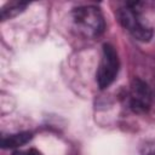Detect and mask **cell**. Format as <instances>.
Returning a JSON list of instances; mask_svg holds the SVG:
<instances>
[{"mask_svg":"<svg viewBox=\"0 0 155 155\" xmlns=\"http://www.w3.org/2000/svg\"><path fill=\"white\" fill-rule=\"evenodd\" d=\"M140 2H127L116 11L119 23L137 40L149 41L153 38V28L142 17L138 6Z\"/></svg>","mask_w":155,"mask_h":155,"instance_id":"cell-2","label":"cell"},{"mask_svg":"<svg viewBox=\"0 0 155 155\" xmlns=\"http://www.w3.org/2000/svg\"><path fill=\"white\" fill-rule=\"evenodd\" d=\"M153 102V92L149 85L139 79L134 78L131 82L130 91H128V104L130 108L137 114L147 113Z\"/></svg>","mask_w":155,"mask_h":155,"instance_id":"cell-4","label":"cell"},{"mask_svg":"<svg viewBox=\"0 0 155 155\" xmlns=\"http://www.w3.org/2000/svg\"><path fill=\"white\" fill-rule=\"evenodd\" d=\"M120 61L116 50L110 44H104L102 48V57L97 69L96 80L101 90L109 87L117 76Z\"/></svg>","mask_w":155,"mask_h":155,"instance_id":"cell-3","label":"cell"},{"mask_svg":"<svg viewBox=\"0 0 155 155\" xmlns=\"http://www.w3.org/2000/svg\"><path fill=\"white\" fill-rule=\"evenodd\" d=\"M140 155H155V139L143 144L140 149Z\"/></svg>","mask_w":155,"mask_h":155,"instance_id":"cell-7","label":"cell"},{"mask_svg":"<svg viewBox=\"0 0 155 155\" xmlns=\"http://www.w3.org/2000/svg\"><path fill=\"white\" fill-rule=\"evenodd\" d=\"M71 23L75 33L86 39H94L105 29L104 17L101 10L92 5L79 6L71 11Z\"/></svg>","mask_w":155,"mask_h":155,"instance_id":"cell-1","label":"cell"},{"mask_svg":"<svg viewBox=\"0 0 155 155\" xmlns=\"http://www.w3.org/2000/svg\"><path fill=\"white\" fill-rule=\"evenodd\" d=\"M27 5H28L27 2H21V1H11V2L5 4L0 10L1 21H6V19L16 17L17 15L24 11Z\"/></svg>","mask_w":155,"mask_h":155,"instance_id":"cell-6","label":"cell"},{"mask_svg":"<svg viewBox=\"0 0 155 155\" xmlns=\"http://www.w3.org/2000/svg\"><path fill=\"white\" fill-rule=\"evenodd\" d=\"M12 155H42V154L34 148H29L25 150H16Z\"/></svg>","mask_w":155,"mask_h":155,"instance_id":"cell-8","label":"cell"},{"mask_svg":"<svg viewBox=\"0 0 155 155\" xmlns=\"http://www.w3.org/2000/svg\"><path fill=\"white\" fill-rule=\"evenodd\" d=\"M33 138V134L30 132H19L13 134H7L1 137V148L2 149H10V148H17L21 145L27 144Z\"/></svg>","mask_w":155,"mask_h":155,"instance_id":"cell-5","label":"cell"}]
</instances>
